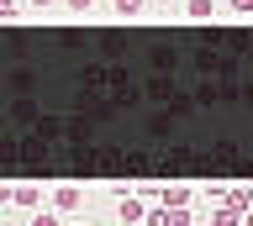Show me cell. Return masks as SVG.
Wrapping results in <instances>:
<instances>
[{
  "instance_id": "obj_1",
  "label": "cell",
  "mask_w": 253,
  "mask_h": 226,
  "mask_svg": "<svg viewBox=\"0 0 253 226\" xmlns=\"http://www.w3.org/2000/svg\"><path fill=\"white\" fill-rule=\"evenodd\" d=\"M164 200H169V205H185L190 190H185V184H169V190H164Z\"/></svg>"
},
{
  "instance_id": "obj_2",
  "label": "cell",
  "mask_w": 253,
  "mask_h": 226,
  "mask_svg": "<svg viewBox=\"0 0 253 226\" xmlns=\"http://www.w3.org/2000/svg\"><path fill=\"white\" fill-rule=\"evenodd\" d=\"M190 16H195V21H211V0H190Z\"/></svg>"
},
{
  "instance_id": "obj_3",
  "label": "cell",
  "mask_w": 253,
  "mask_h": 226,
  "mask_svg": "<svg viewBox=\"0 0 253 226\" xmlns=\"http://www.w3.org/2000/svg\"><path fill=\"white\" fill-rule=\"evenodd\" d=\"M79 205V190H58V210H74Z\"/></svg>"
},
{
  "instance_id": "obj_4",
  "label": "cell",
  "mask_w": 253,
  "mask_h": 226,
  "mask_svg": "<svg viewBox=\"0 0 253 226\" xmlns=\"http://www.w3.org/2000/svg\"><path fill=\"white\" fill-rule=\"evenodd\" d=\"M116 11H122V16H137V11H142V0H116Z\"/></svg>"
},
{
  "instance_id": "obj_5",
  "label": "cell",
  "mask_w": 253,
  "mask_h": 226,
  "mask_svg": "<svg viewBox=\"0 0 253 226\" xmlns=\"http://www.w3.org/2000/svg\"><path fill=\"white\" fill-rule=\"evenodd\" d=\"M69 5H74V11H90V5H95V0H69Z\"/></svg>"
},
{
  "instance_id": "obj_6",
  "label": "cell",
  "mask_w": 253,
  "mask_h": 226,
  "mask_svg": "<svg viewBox=\"0 0 253 226\" xmlns=\"http://www.w3.org/2000/svg\"><path fill=\"white\" fill-rule=\"evenodd\" d=\"M232 11H253V0H232Z\"/></svg>"
},
{
  "instance_id": "obj_7",
  "label": "cell",
  "mask_w": 253,
  "mask_h": 226,
  "mask_svg": "<svg viewBox=\"0 0 253 226\" xmlns=\"http://www.w3.org/2000/svg\"><path fill=\"white\" fill-rule=\"evenodd\" d=\"M0 5H5V11H11V5H16V0H0Z\"/></svg>"
},
{
  "instance_id": "obj_8",
  "label": "cell",
  "mask_w": 253,
  "mask_h": 226,
  "mask_svg": "<svg viewBox=\"0 0 253 226\" xmlns=\"http://www.w3.org/2000/svg\"><path fill=\"white\" fill-rule=\"evenodd\" d=\"M37 5H53V0H37Z\"/></svg>"
}]
</instances>
